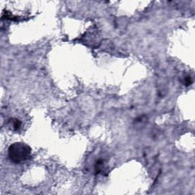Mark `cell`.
<instances>
[{
	"label": "cell",
	"mask_w": 195,
	"mask_h": 195,
	"mask_svg": "<svg viewBox=\"0 0 195 195\" xmlns=\"http://www.w3.org/2000/svg\"><path fill=\"white\" fill-rule=\"evenodd\" d=\"M32 154V149L24 143H15L9 148V158L13 163L19 164L29 159Z\"/></svg>",
	"instance_id": "1"
},
{
	"label": "cell",
	"mask_w": 195,
	"mask_h": 195,
	"mask_svg": "<svg viewBox=\"0 0 195 195\" xmlns=\"http://www.w3.org/2000/svg\"><path fill=\"white\" fill-rule=\"evenodd\" d=\"M9 123L11 124V127L13 130H19L22 127V122L19 120L16 119V118H11L9 120Z\"/></svg>",
	"instance_id": "2"
},
{
	"label": "cell",
	"mask_w": 195,
	"mask_h": 195,
	"mask_svg": "<svg viewBox=\"0 0 195 195\" xmlns=\"http://www.w3.org/2000/svg\"><path fill=\"white\" fill-rule=\"evenodd\" d=\"M95 170L96 174H99L102 172L104 170V162L101 159H98L95 165Z\"/></svg>",
	"instance_id": "3"
},
{
	"label": "cell",
	"mask_w": 195,
	"mask_h": 195,
	"mask_svg": "<svg viewBox=\"0 0 195 195\" xmlns=\"http://www.w3.org/2000/svg\"><path fill=\"white\" fill-rule=\"evenodd\" d=\"M184 82H185V85L188 86V85H190L192 83V79L191 78L188 76V77H186L185 79H184Z\"/></svg>",
	"instance_id": "4"
}]
</instances>
